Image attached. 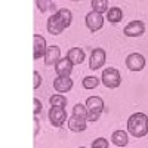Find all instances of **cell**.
I'll list each match as a JSON object with an SVG mask.
<instances>
[{"mask_svg":"<svg viewBox=\"0 0 148 148\" xmlns=\"http://www.w3.org/2000/svg\"><path fill=\"white\" fill-rule=\"evenodd\" d=\"M34 53H33V58L34 59H40V58H45V53H46V49H47V45H46V39L40 34H34Z\"/></svg>","mask_w":148,"mask_h":148,"instance_id":"obj_13","label":"cell"},{"mask_svg":"<svg viewBox=\"0 0 148 148\" xmlns=\"http://www.w3.org/2000/svg\"><path fill=\"white\" fill-rule=\"evenodd\" d=\"M39 130H40L39 119H37V116H34V136H37V135H39Z\"/></svg>","mask_w":148,"mask_h":148,"instance_id":"obj_27","label":"cell"},{"mask_svg":"<svg viewBox=\"0 0 148 148\" xmlns=\"http://www.w3.org/2000/svg\"><path fill=\"white\" fill-rule=\"evenodd\" d=\"M46 27H47V31H49V34H52V36H59L61 33H62L64 30H65V25H64V22H62V19L59 18V15L55 14L53 15H51L47 18V24H46Z\"/></svg>","mask_w":148,"mask_h":148,"instance_id":"obj_7","label":"cell"},{"mask_svg":"<svg viewBox=\"0 0 148 148\" xmlns=\"http://www.w3.org/2000/svg\"><path fill=\"white\" fill-rule=\"evenodd\" d=\"M86 127H88V119L83 117V116H76L73 114L70 119H68V129L71 132H83L86 130Z\"/></svg>","mask_w":148,"mask_h":148,"instance_id":"obj_11","label":"cell"},{"mask_svg":"<svg viewBox=\"0 0 148 148\" xmlns=\"http://www.w3.org/2000/svg\"><path fill=\"white\" fill-rule=\"evenodd\" d=\"M127 132L133 138H144L148 135V116L145 113H133L127 119Z\"/></svg>","mask_w":148,"mask_h":148,"instance_id":"obj_1","label":"cell"},{"mask_svg":"<svg viewBox=\"0 0 148 148\" xmlns=\"http://www.w3.org/2000/svg\"><path fill=\"white\" fill-rule=\"evenodd\" d=\"M73 114L76 116H83V117H88V107H86V104H76L73 107Z\"/></svg>","mask_w":148,"mask_h":148,"instance_id":"obj_23","label":"cell"},{"mask_svg":"<svg viewBox=\"0 0 148 148\" xmlns=\"http://www.w3.org/2000/svg\"><path fill=\"white\" fill-rule=\"evenodd\" d=\"M126 67L130 70V71H142L144 67H145V58L144 55L135 52V53H130L127 58H126Z\"/></svg>","mask_w":148,"mask_h":148,"instance_id":"obj_9","label":"cell"},{"mask_svg":"<svg viewBox=\"0 0 148 148\" xmlns=\"http://www.w3.org/2000/svg\"><path fill=\"white\" fill-rule=\"evenodd\" d=\"M105 58H107V53H105L104 49L93 47L92 52H90V56H89V68H90V71L99 70L105 64V61H107Z\"/></svg>","mask_w":148,"mask_h":148,"instance_id":"obj_5","label":"cell"},{"mask_svg":"<svg viewBox=\"0 0 148 148\" xmlns=\"http://www.w3.org/2000/svg\"><path fill=\"white\" fill-rule=\"evenodd\" d=\"M33 77H34L33 88H34V89H39L40 84H42V76H40V73H39V71H34V73H33Z\"/></svg>","mask_w":148,"mask_h":148,"instance_id":"obj_26","label":"cell"},{"mask_svg":"<svg viewBox=\"0 0 148 148\" xmlns=\"http://www.w3.org/2000/svg\"><path fill=\"white\" fill-rule=\"evenodd\" d=\"M59 59H61V49H59V46H56V45L47 46L46 53H45V64L47 67H51V65H55Z\"/></svg>","mask_w":148,"mask_h":148,"instance_id":"obj_14","label":"cell"},{"mask_svg":"<svg viewBox=\"0 0 148 148\" xmlns=\"http://www.w3.org/2000/svg\"><path fill=\"white\" fill-rule=\"evenodd\" d=\"M73 68H74V64L71 62V59L68 56L61 58L55 64V73L58 76H71Z\"/></svg>","mask_w":148,"mask_h":148,"instance_id":"obj_12","label":"cell"},{"mask_svg":"<svg viewBox=\"0 0 148 148\" xmlns=\"http://www.w3.org/2000/svg\"><path fill=\"white\" fill-rule=\"evenodd\" d=\"M49 104L51 105H58V107H67L68 104V99L64 96V95H52L49 98Z\"/></svg>","mask_w":148,"mask_h":148,"instance_id":"obj_22","label":"cell"},{"mask_svg":"<svg viewBox=\"0 0 148 148\" xmlns=\"http://www.w3.org/2000/svg\"><path fill=\"white\" fill-rule=\"evenodd\" d=\"M99 79L98 77H95V76H86L84 79H83V88L84 89H88V90H92V89H95V88H98L99 86Z\"/></svg>","mask_w":148,"mask_h":148,"instance_id":"obj_19","label":"cell"},{"mask_svg":"<svg viewBox=\"0 0 148 148\" xmlns=\"http://www.w3.org/2000/svg\"><path fill=\"white\" fill-rule=\"evenodd\" d=\"M144 33H145V24L144 21H139V19L130 21L123 30V34L126 37H139Z\"/></svg>","mask_w":148,"mask_h":148,"instance_id":"obj_8","label":"cell"},{"mask_svg":"<svg viewBox=\"0 0 148 148\" xmlns=\"http://www.w3.org/2000/svg\"><path fill=\"white\" fill-rule=\"evenodd\" d=\"M36 6L42 14H45V12H47V10H55L53 0H36Z\"/></svg>","mask_w":148,"mask_h":148,"instance_id":"obj_18","label":"cell"},{"mask_svg":"<svg viewBox=\"0 0 148 148\" xmlns=\"http://www.w3.org/2000/svg\"><path fill=\"white\" fill-rule=\"evenodd\" d=\"M101 82L108 89H117L119 86L121 84V76H120V73H119L117 68L108 67L101 74Z\"/></svg>","mask_w":148,"mask_h":148,"instance_id":"obj_3","label":"cell"},{"mask_svg":"<svg viewBox=\"0 0 148 148\" xmlns=\"http://www.w3.org/2000/svg\"><path fill=\"white\" fill-rule=\"evenodd\" d=\"M73 84H74V82L71 80L70 76H58L53 80V89L58 93H67L73 89Z\"/></svg>","mask_w":148,"mask_h":148,"instance_id":"obj_10","label":"cell"},{"mask_svg":"<svg viewBox=\"0 0 148 148\" xmlns=\"http://www.w3.org/2000/svg\"><path fill=\"white\" fill-rule=\"evenodd\" d=\"M56 14L59 15V18H61V19H62L65 28H68V27L71 25V21H73L71 10H70V9H67V8H62V9H59V10L56 12Z\"/></svg>","mask_w":148,"mask_h":148,"instance_id":"obj_20","label":"cell"},{"mask_svg":"<svg viewBox=\"0 0 148 148\" xmlns=\"http://www.w3.org/2000/svg\"><path fill=\"white\" fill-rule=\"evenodd\" d=\"M92 10L104 14L108 10V0H92Z\"/></svg>","mask_w":148,"mask_h":148,"instance_id":"obj_21","label":"cell"},{"mask_svg":"<svg viewBox=\"0 0 148 148\" xmlns=\"http://www.w3.org/2000/svg\"><path fill=\"white\" fill-rule=\"evenodd\" d=\"M67 56L71 59V62L74 65H80L86 59V53H84V51L82 47H71L70 51L67 52Z\"/></svg>","mask_w":148,"mask_h":148,"instance_id":"obj_15","label":"cell"},{"mask_svg":"<svg viewBox=\"0 0 148 148\" xmlns=\"http://www.w3.org/2000/svg\"><path fill=\"white\" fill-rule=\"evenodd\" d=\"M34 116H39L40 113H42V110H43V104H42V101L39 99V98H34Z\"/></svg>","mask_w":148,"mask_h":148,"instance_id":"obj_25","label":"cell"},{"mask_svg":"<svg viewBox=\"0 0 148 148\" xmlns=\"http://www.w3.org/2000/svg\"><path fill=\"white\" fill-rule=\"evenodd\" d=\"M90 147H92V148H108V147H110V142H108L105 138H98V139H95V141L92 142Z\"/></svg>","mask_w":148,"mask_h":148,"instance_id":"obj_24","label":"cell"},{"mask_svg":"<svg viewBox=\"0 0 148 148\" xmlns=\"http://www.w3.org/2000/svg\"><path fill=\"white\" fill-rule=\"evenodd\" d=\"M84 21H86V27L89 28L90 33H96V31H99L104 27V16H102V14H98V12H95V10L89 12V14L86 15Z\"/></svg>","mask_w":148,"mask_h":148,"instance_id":"obj_6","label":"cell"},{"mask_svg":"<svg viewBox=\"0 0 148 148\" xmlns=\"http://www.w3.org/2000/svg\"><path fill=\"white\" fill-rule=\"evenodd\" d=\"M47 117H49V121L53 127H62L65 120L68 119L67 116V110L64 107H58V105H52L51 110L47 113Z\"/></svg>","mask_w":148,"mask_h":148,"instance_id":"obj_4","label":"cell"},{"mask_svg":"<svg viewBox=\"0 0 148 148\" xmlns=\"http://www.w3.org/2000/svg\"><path fill=\"white\" fill-rule=\"evenodd\" d=\"M70 2H79V0H70Z\"/></svg>","mask_w":148,"mask_h":148,"instance_id":"obj_28","label":"cell"},{"mask_svg":"<svg viewBox=\"0 0 148 148\" xmlns=\"http://www.w3.org/2000/svg\"><path fill=\"white\" fill-rule=\"evenodd\" d=\"M107 19L111 22V24H119L121 19H123V10L120 8H111L107 10Z\"/></svg>","mask_w":148,"mask_h":148,"instance_id":"obj_17","label":"cell"},{"mask_svg":"<svg viewBox=\"0 0 148 148\" xmlns=\"http://www.w3.org/2000/svg\"><path fill=\"white\" fill-rule=\"evenodd\" d=\"M86 107H88V121H98L101 119V114L104 111V101L99 96H89L86 99Z\"/></svg>","mask_w":148,"mask_h":148,"instance_id":"obj_2","label":"cell"},{"mask_svg":"<svg viewBox=\"0 0 148 148\" xmlns=\"http://www.w3.org/2000/svg\"><path fill=\"white\" fill-rule=\"evenodd\" d=\"M111 141L116 147H126L129 144V136L125 130H116L111 135Z\"/></svg>","mask_w":148,"mask_h":148,"instance_id":"obj_16","label":"cell"}]
</instances>
